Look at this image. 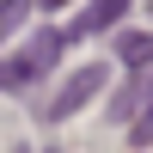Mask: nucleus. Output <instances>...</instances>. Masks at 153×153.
<instances>
[{"instance_id":"obj_1","label":"nucleus","mask_w":153,"mask_h":153,"mask_svg":"<svg viewBox=\"0 0 153 153\" xmlns=\"http://www.w3.org/2000/svg\"><path fill=\"white\" fill-rule=\"evenodd\" d=\"M61 49H68V31H37L12 61H0V86H31V80H43V74L55 68Z\"/></svg>"},{"instance_id":"obj_7","label":"nucleus","mask_w":153,"mask_h":153,"mask_svg":"<svg viewBox=\"0 0 153 153\" xmlns=\"http://www.w3.org/2000/svg\"><path fill=\"white\" fill-rule=\"evenodd\" d=\"M43 6H68V0H43Z\"/></svg>"},{"instance_id":"obj_2","label":"nucleus","mask_w":153,"mask_h":153,"mask_svg":"<svg viewBox=\"0 0 153 153\" xmlns=\"http://www.w3.org/2000/svg\"><path fill=\"white\" fill-rule=\"evenodd\" d=\"M98 86H104V68H98V61H86L80 74H68V80H61V92H55V98L43 104V117H49V123H61V117H74V110H80L86 98L98 92Z\"/></svg>"},{"instance_id":"obj_3","label":"nucleus","mask_w":153,"mask_h":153,"mask_svg":"<svg viewBox=\"0 0 153 153\" xmlns=\"http://www.w3.org/2000/svg\"><path fill=\"white\" fill-rule=\"evenodd\" d=\"M141 110H153V68H135V74H129V86L110 98V117H117V123L141 117Z\"/></svg>"},{"instance_id":"obj_5","label":"nucleus","mask_w":153,"mask_h":153,"mask_svg":"<svg viewBox=\"0 0 153 153\" xmlns=\"http://www.w3.org/2000/svg\"><path fill=\"white\" fill-rule=\"evenodd\" d=\"M117 55L129 61V74L135 68H153V31H123L117 37Z\"/></svg>"},{"instance_id":"obj_4","label":"nucleus","mask_w":153,"mask_h":153,"mask_svg":"<svg viewBox=\"0 0 153 153\" xmlns=\"http://www.w3.org/2000/svg\"><path fill=\"white\" fill-rule=\"evenodd\" d=\"M123 12H129V0H92V6L68 25V43H80V37H92V31H110Z\"/></svg>"},{"instance_id":"obj_6","label":"nucleus","mask_w":153,"mask_h":153,"mask_svg":"<svg viewBox=\"0 0 153 153\" xmlns=\"http://www.w3.org/2000/svg\"><path fill=\"white\" fill-rule=\"evenodd\" d=\"M25 12H31V0H0V37H6V31H19V25H25Z\"/></svg>"}]
</instances>
